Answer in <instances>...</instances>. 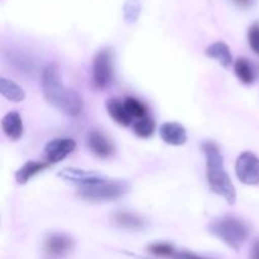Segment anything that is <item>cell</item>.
Wrapping results in <instances>:
<instances>
[{"instance_id": "6da1fadb", "label": "cell", "mask_w": 259, "mask_h": 259, "mask_svg": "<svg viewBox=\"0 0 259 259\" xmlns=\"http://www.w3.org/2000/svg\"><path fill=\"white\" fill-rule=\"evenodd\" d=\"M40 82L43 96L53 108L70 118H77L82 113V99L62 82L57 66L53 63L46 66Z\"/></svg>"}, {"instance_id": "7a4b0ae2", "label": "cell", "mask_w": 259, "mask_h": 259, "mask_svg": "<svg viewBox=\"0 0 259 259\" xmlns=\"http://www.w3.org/2000/svg\"><path fill=\"white\" fill-rule=\"evenodd\" d=\"M205 159H206L207 184L212 192L225 199L228 204L237 201V191L224 166V158L220 148L215 142H205L202 144Z\"/></svg>"}, {"instance_id": "3957f363", "label": "cell", "mask_w": 259, "mask_h": 259, "mask_svg": "<svg viewBox=\"0 0 259 259\" xmlns=\"http://www.w3.org/2000/svg\"><path fill=\"white\" fill-rule=\"evenodd\" d=\"M209 230L214 237L234 250H239L249 237V228L243 220L225 215L212 220Z\"/></svg>"}, {"instance_id": "277c9868", "label": "cell", "mask_w": 259, "mask_h": 259, "mask_svg": "<svg viewBox=\"0 0 259 259\" xmlns=\"http://www.w3.org/2000/svg\"><path fill=\"white\" fill-rule=\"evenodd\" d=\"M128 191V185L121 181H104L99 184L81 186L78 190V196L90 201H110L123 196Z\"/></svg>"}, {"instance_id": "5b68a950", "label": "cell", "mask_w": 259, "mask_h": 259, "mask_svg": "<svg viewBox=\"0 0 259 259\" xmlns=\"http://www.w3.org/2000/svg\"><path fill=\"white\" fill-rule=\"evenodd\" d=\"M94 88L103 90L108 88L114 80V57L110 48H104L96 53L93 62L91 75Z\"/></svg>"}, {"instance_id": "8992f818", "label": "cell", "mask_w": 259, "mask_h": 259, "mask_svg": "<svg viewBox=\"0 0 259 259\" xmlns=\"http://www.w3.org/2000/svg\"><path fill=\"white\" fill-rule=\"evenodd\" d=\"M235 175L242 184L248 186L259 185V158L253 152L245 151L238 156Z\"/></svg>"}, {"instance_id": "52a82bcc", "label": "cell", "mask_w": 259, "mask_h": 259, "mask_svg": "<svg viewBox=\"0 0 259 259\" xmlns=\"http://www.w3.org/2000/svg\"><path fill=\"white\" fill-rule=\"evenodd\" d=\"M75 247L72 238L63 233H52L43 244V254L46 259H66Z\"/></svg>"}, {"instance_id": "ba28073f", "label": "cell", "mask_w": 259, "mask_h": 259, "mask_svg": "<svg viewBox=\"0 0 259 259\" xmlns=\"http://www.w3.org/2000/svg\"><path fill=\"white\" fill-rule=\"evenodd\" d=\"M76 149V142L72 138H56L45 146L46 162L50 164L58 163L70 156Z\"/></svg>"}, {"instance_id": "9c48e42d", "label": "cell", "mask_w": 259, "mask_h": 259, "mask_svg": "<svg viewBox=\"0 0 259 259\" xmlns=\"http://www.w3.org/2000/svg\"><path fill=\"white\" fill-rule=\"evenodd\" d=\"M89 149L99 158H110L115 152L114 144L103 132L90 131L86 137Z\"/></svg>"}, {"instance_id": "30bf717a", "label": "cell", "mask_w": 259, "mask_h": 259, "mask_svg": "<svg viewBox=\"0 0 259 259\" xmlns=\"http://www.w3.org/2000/svg\"><path fill=\"white\" fill-rule=\"evenodd\" d=\"M58 176L61 179L66 180V181L75 182L81 186H88V185H94L99 184V182L104 181L105 177L101 176L100 174L95 171H86V169H80V168H63L62 171L58 174Z\"/></svg>"}, {"instance_id": "8fae6325", "label": "cell", "mask_w": 259, "mask_h": 259, "mask_svg": "<svg viewBox=\"0 0 259 259\" xmlns=\"http://www.w3.org/2000/svg\"><path fill=\"white\" fill-rule=\"evenodd\" d=\"M159 137L169 146H184L187 142V131L177 121H166L159 128Z\"/></svg>"}, {"instance_id": "7c38bea8", "label": "cell", "mask_w": 259, "mask_h": 259, "mask_svg": "<svg viewBox=\"0 0 259 259\" xmlns=\"http://www.w3.org/2000/svg\"><path fill=\"white\" fill-rule=\"evenodd\" d=\"M2 129L5 136L13 141H19L24 134V125H23L22 116L17 111L7 113L2 119Z\"/></svg>"}, {"instance_id": "4fadbf2b", "label": "cell", "mask_w": 259, "mask_h": 259, "mask_svg": "<svg viewBox=\"0 0 259 259\" xmlns=\"http://www.w3.org/2000/svg\"><path fill=\"white\" fill-rule=\"evenodd\" d=\"M106 111H108L109 116L115 123H118L119 125H133V118H132L131 114L126 110L125 105H124V101L118 100V99H109L106 101Z\"/></svg>"}, {"instance_id": "5bb4252c", "label": "cell", "mask_w": 259, "mask_h": 259, "mask_svg": "<svg viewBox=\"0 0 259 259\" xmlns=\"http://www.w3.org/2000/svg\"><path fill=\"white\" fill-rule=\"evenodd\" d=\"M205 53L209 58L219 62L223 67L229 68L233 65V55L230 52V48L224 42H215L210 45L205 50Z\"/></svg>"}, {"instance_id": "9a60e30c", "label": "cell", "mask_w": 259, "mask_h": 259, "mask_svg": "<svg viewBox=\"0 0 259 259\" xmlns=\"http://www.w3.org/2000/svg\"><path fill=\"white\" fill-rule=\"evenodd\" d=\"M48 162L43 161H27L22 167L18 168V171L15 172V181L19 185H24L29 181L30 179L35 176V175L40 174L42 171H45L48 167Z\"/></svg>"}, {"instance_id": "2e32d148", "label": "cell", "mask_w": 259, "mask_h": 259, "mask_svg": "<svg viewBox=\"0 0 259 259\" xmlns=\"http://www.w3.org/2000/svg\"><path fill=\"white\" fill-rule=\"evenodd\" d=\"M0 94L13 103H20L25 99V93L22 86L7 77H0Z\"/></svg>"}, {"instance_id": "e0dca14e", "label": "cell", "mask_w": 259, "mask_h": 259, "mask_svg": "<svg viewBox=\"0 0 259 259\" xmlns=\"http://www.w3.org/2000/svg\"><path fill=\"white\" fill-rule=\"evenodd\" d=\"M234 72L244 85H250L255 81V71L247 58H238L234 61Z\"/></svg>"}, {"instance_id": "ac0fdd59", "label": "cell", "mask_w": 259, "mask_h": 259, "mask_svg": "<svg viewBox=\"0 0 259 259\" xmlns=\"http://www.w3.org/2000/svg\"><path fill=\"white\" fill-rule=\"evenodd\" d=\"M114 219H115V222L118 223L120 227L126 228V229H132V230L142 229V228L146 225V222L143 220V218H141L139 215L134 214V212H131V211L116 212Z\"/></svg>"}, {"instance_id": "d6986e66", "label": "cell", "mask_w": 259, "mask_h": 259, "mask_svg": "<svg viewBox=\"0 0 259 259\" xmlns=\"http://www.w3.org/2000/svg\"><path fill=\"white\" fill-rule=\"evenodd\" d=\"M154 131H156V123L148 115L138 119L133 123V132L139 138H149V137L153 136Z\"/></svg>"}, {"instance_id": "ffe728a7", "label": "cell", "mask_w": 259, "mask_h": 259, "mask_svg": "<svg viewBox=\"0 0 259 259\" xmlns=\"http://www.w3.org/2000/svg\"><path fill=\"white\" fill-rule=\"evenodd\" d=\"M142 13V4L139 0H126L123 7L124 20L128 24H134Z\"/></svg>"}, {"instance_id": "44dd1931", "label": "cell", "mask_w": 259, "mask_h": 259, "mask_svg": "<svg viewBox=\"0 0 259 259\" xmlns=\"http://www.w3.org/2000/svg\"><path fill=\"white\" fill-rule=\"evenodd\" d=\"M124 105H125L126 110L131 114L132 118L137 119V120L148 115V114H147L146 105H144L141 100H138V99L126 98L125 100H124Z\"/></svg>"}, {"instance_id": "7402d4cb", "label": "cell", "mask_w": 259, "mask_h": 259, "mask_svg": "<svg viewBox=\"0 0 259 259\" xmlns=\"http://www.w3.org/2000/svg\"><path fill=\"white\" fill-rule=\"evenodd\" d=\"M149 254L156 255V257H161V258H169L172 259V257L175 255V253L177 252L175 249V247L169 243H164V242H158V243H153V244L148 245L147 248Z\"/></svg>"}, {"instance_id": "603a6c76", "label": "cell", "mask_w": 259, "mask_h": 259, "mask_svg": "<svg viewBox=\"0 0 259 259\" xmlns=\"http://www.w3.org/2000/svg\"><path fill=\"white\" fill-rule=\"evenodd\" d=\"M248 43L253 52L259 56V23L250 25L249 30H248Z\"/></svg>"}, {"instance_id": "cb8c5ba5", "label": "cell", "mask_w": 259, "mask_h": 259, "mask_svg": "<svg viewBox=\"0 0 259 259\" xmlns=\"http://www.w3.org/2000/svg\"><path fill=\"white\" fill-rule=\"evenodd\" d=\"M172 259H210V258L201 257V255H197L191 252H186V250H182V252H179V250H177V252L175 253L174 257H172Z\"/></svg>"}, {"instance_id": "d4e9b609", "label": "cell", "mask_w": 259, "mask_h": 259, "mask_svg": "<svg viewBox=\"0 0 259 259\" xmlns=\"http://www.w3.org/2000/svg\"><path fill=\"white\" fill-rule=\"evenodd\" d=\"M249 259H259V238L253 242L252 248H250Z\"/></svg>"}, {"instance_id": "484cf974", "label": "cell", "mask_w": 259, "mask_h": 259, "mask_svg": "<svg viewBox=\"0 0 259 259\" xmlns=\"http://www.w3.org/2000/svg\"><path fill=\"white\" fill-rule=\"evenodd\" d=\"M234 2L237 3V4L239 5V7L248 8V7H250V5H252L253 3H254V0H234Z\"/></svg>"}]
</instances>
